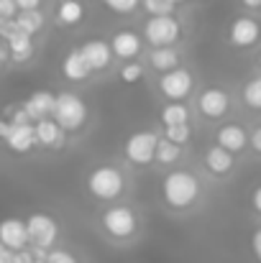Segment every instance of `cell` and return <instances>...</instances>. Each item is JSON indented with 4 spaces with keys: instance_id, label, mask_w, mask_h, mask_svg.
Instances as JSON below:
<instances>
[{
    "instance_id": "obj_1",
    "label": "cell",
    "mask_w": 261,
    "mask_h": 263,
    "mask_svg": "<svg viewBox=\"0 0 261 263\" xmlns=\"http://www.w3.org/2000/svg\"><path fill=\"white\" fill-rule=\"evenodd\" d=\"M202 197V184L189 169H174L162 179V199L169 210H192Z\"/></svg>"
},
{
    "instance_id": "obj_2",
    "label": "cell",
    "mask_w": 261,
    "mask_h": 263,
    "mask_svg": "<svg viewBox=\"0 0 261 263\" xmlns=\"http://www.w3.org/2000/svg\"><path fill=\"white\" fill-rule=\"evenodd\" d=\"M100 230L113 243H131L141 230V217L131 204H110L100 212Z\"/></svg>"
},
{
    "instance_id": "obj_3",
    "label": "cell",
    "mask_w": 261,
    "mask_h": 263,
    "mask_svg": "<svg viewBox=\"0 0 261 263\" xmlns=\"http://www.w3.org/2000/svg\"><path fill=\"white\" fill-rule=\"evenodd\" d=\"M85 184H87L90 197H95L97 202H115V199L123 197L128 179H126V174H123L118 166H113V164H100V166H95V169L87 174Z\"/></svg>"
},
{
    "instance_id": "obj_4",
    "label": "cell",
    "mask_w": 261,
    "mask_h": 263,
    "mask_svg": "<svg viewBox=\"0 0 261 263\" xmlns=\"http://www.w3.org/2000/svg\"><path fill=\"white\" fill-rule=\"evenodd\" d=\"M87 115H90V112H87V102L77 95V92L64 89V92L57 95L51 118L57 120V125H59L64 133H75V130H80V128L87 123Z\"/></svg>"
},
{
    "instance_id": "obj_5",
    "label": "cell",
    "mask_w": 261,
    "mask_h": 263,
    "mask_svg": "<svg viewBox=\"0 0 261 263\" xmlns=\"http://www.w3.org/2000/svg\"><path fill=\"white\" fill-rule=\"evenodd\" d=\"M26 230H28V246L39 251H51L57 248L59 240V222L46 215V212H33L26 217Z\"/></svg>"
},
{
    "instance_id": "obj_6",
    "label": "cell",
    "mask_w": 261,
    "mask_h": 263,
    "mask_svg": "<svg viewBox=\"0 0 261 263\" xmlns=\"http://www.w3.org/2000/svg\"><path fill=\"white\" fill-rule=\"evenodd\" d=\"M182 36V23L174 15H149L144 23V41L151 49L174 46Z\"/></svg>"
},
{
    "instance_id": "obj_7",
    "label": "cell",
    "mask_w": 261,
    "mask_h": 263,
    "mask_svg": "<svg viewBox=\"0 0 261 263\" xmlns=\"http://www.w3.org/2000/svg\"><path fill=\"white\" fill-rule=\"evenodd\" d=\"M162 136H156L154 130H136L133 136H128L126 146H123V156L128 164L133 166H149L154 161L156 154V143Z\"/></svg>"
},
{
    "instance_id": "obj_8",
    "label": "cell",
    "mask_w": 261,
    "mask_h": 263,
    "mask_svg": "<svg viewBox=\"0 0 261 263\" xmlns=\"http://www.w3.org/2000/svg\"><path fill=\"white\" fill-rule=\"evenodd\" d=\"M195 89V77L189 69L184 67H177L172 72H164L159 77V92L162 97H167L169 102H184Z\"/></svg>"
},
{
    "instance_id": "obj_9",
    "label": "cell",
    "mask_w": 261,
    "mask_h": 263,
    "mask_svg": "<svg viewBox=\"0 0 261 263\" xmlns=\"http://www.w3.org/2000/svg\"><path fill=\"white\" fill-rule=\"evenodd\" d=\"M197 110L207 120H220L231 112V95L220 87H207L197 95Z\"/></svg>"
},
{
    "instance_id": "obj_10",
    "label": "cell",
    "mask_w": 261,
    "mask_h": 263,
    "mask_svg": "<svg viewBox=\"0 0 261 263\" xmlns=\"http://www.w3.org/2000/svg\"><path fill=\"white\" fill-rule=\"evenodd\" d=\"M108 44L113 49V57H118L120 62H136L141 57V51H144V36L131 31V28L115 31Z\"/></svg>"
},
{
    "instance_id": "obj_11",
    "label": "cell",
    "mask_w": 261,
    "mask_h": 263,
    "mask_svg": "<svg viewBox=\"0 0 261 263\" xmlns=\"http://www.w3.org/2000/svg\"><path fill=\"white\" fill-rule=\"evenodd\" d=\"M259 39H261V26L259 21L251 18V15H238L231 23V28H228V41L236 49H251Z\"/></svg>"
},
{
    "instance_id": "obj_12",
    "label": "cell",
    "mask_w": 261,
    "mask_h": 263,
    "mask_svg": "<svg viewBox=\"0 0 261 263\" xmlns=\"http://www.w3.org/2000/svg\"><path fill=\"white\" fill-rule=\"evenodd\" d=\"M0 243H3L10 253L28 248L26 220H21V217H5V220H0Z\"/></svg>"
},
{
    "instance_id": "obj_13",
    "label": "cell",
    "mask_w": 261,
    "mask_h": 263,
    "mask_svg": "<svg viewBox=\"0 0 261 263\" xmlns=\"http://www.w3.org/2000/svg\"><path fill=\"white\" fill-rule=\"evenodd\" d=\"M80 51H82L85 62L90 64L92 74H95V72H105V69L110 67V62H113V49H110V44L102 41V39H90V41H85V44L80 46Z\"/></svg>"
},
{
    "instance_id": "obj_14",
    "label": "cell",
    "mask_w": 261,
    "mask_h": 263,
    "mask_svg": "<svg viewBox=\"0 0 261 263\" xmlns=\"http://www.w3.org/2000/svg\"><path fill=\"white\" fill-rule=\"evenodd\" d=\"M54 100H57V95L49 92V89H36L31 97H26V100H23V110H26V115L31 118V123H39V120H44V118H51V112H54Z\"/></svg>"
},
{
    "instance_id": "obj_15",
    "label": "cell",
    "mask_w": 261,
    "mask_h": 263,
    "mask_svg": "<svg viewBox=\"0 0 261 263\" xmlns=\"http://www.w3.org/2000/svg\"><path fill=\"white\" fill-rule=\"evenodd\" d=\"M215 143H218L220 148H225L228 154L236 156V154L246 151V146H249V133H246L241 125H236V123H225V125L218 128Z\"/></svg>"
},
{
    "instance_id": "obj_16",
    "label": "cell",
    "mask_w": 261,
    "mask_h": 263,
    "mask_svg": "<svg viewBox=\"0 0 261 263\" xmlns=\"http://www.w3.org/2000/svg\"><path fill=\"white\" fill-rule=\"evenodd\" d=\"M202 164H205V169L213 176H228L233 172V166H236V156L228 154L225 148H220V146L215 143V146H210V148L205 151Z\"/></svg>"
},
{
    "instance_id": "obj_17",
    "label": "cell",
    "mask_w": 261,
    "mask_h": 263,
    "mask_svg": "<svg viewBox=\"0 0 261 263\" xmlns=\"http://www.w3.org/2000/svg\"><path fill=\"white\" fill-rule=\"evenodd\" d=\"M33 133H36V146H44V148L64 146V130L57 125L54 118H44V120L33 123Z\"/></svg>"
},
{
    "instance_id": "obj_18",
    "label": "cell",
    "mask_w": 261,
    "mask_h": 263,
    "mask_svg": "<svg viewBox=\"0 0 261 263\" xmlns=\"http://www.w3.org/2000/svg\"><path fill=\"white\" fill-rule=\"evenodd\" d=\"M5 146H8L13 154H21V156L31 154V151L36 148L33 123H28V125H13L10 133H8V138H5Z\"/></svg>"
},
{
    "instance_id": "obj_19",
    "label": "cell",
    "mask_w": 261,
    "mask_h": 263,
    "mask_svg": "<svg viewBox=\"0 0 261 263\" xmlns=\"http://www.w3.org/2000/svg\"><path fill=\"white\" fill-rule=\"evenodd\" d=\"M5 44H8V54H10V62H13V64H26V62L33 57V51H36L33 36H26V33L18 31V28L5 39Z\"/></svg>"
},
{
    "instance_id": "obj_20",
    "label": "cell",
    "mask_w": 261,
    "mask_h": 263,
    "mask_svg": "<svg viewBox=\"0 0 261 263\" xmlns=\"http://www.w3.org/2000/svg\"><path fill=\"white\" fill-rule=\"evenodd\" d=\"M62 74H64V80H69V82H85V80H90L92 69H90V64L85 62V57H82L80 49H75V51H69V54L64 57V62H62Z\"/></svg>"
},
{
    "instance_id": "obj_21",
    "label": "cell",
    "mask_w": 261,
    "mask_h": 263,
    "mask_svg": "<svg viewBox=\"0 0 261 263\" xmlns=\"http://www.w3.org/2000/svg\"><path fill=\"white\" fill-rule=\"evenodd\" d=\"M146 62H149L151 69H156L159 74H164V72H172V69L179 67V51L174 46H159V49H151L149 51Z\"/></svg>"
},
{
    "instance_id": "obj_22",
    "label": "cell",
    "mask_w": 261,
    "mask_h": 263,
    "mask_svg": "<svg viewBox=\"0 0 261 263\" xmlns=\"http://www.w3.org/2000/svg\"><path fill=\"white\" fill-rule=\"evenodd\" d=\"M13 21H15V28L23 31L26 36H36L46 26V15L41 13V8L39 10H18V15Z\"/></svg>"
},
{
    "instance_id": "obj_23",
    "label": "cell",
    "mask_w": 261,
    "mask_h": 263,
    "mask_svg": "<svg viewBox=\"0 0 261 263\" xmlns=\"http://www.w3.org/2000/svg\"><path fill=\"white\" fill-rule=\"evenodd\" d=\"M85 18V3L82 0H62L57 8V23L59 26H77Z\"/></svg>"
},
{
    "instance_id": "obj_24",
    "label": "cell",
    "mask_w": 261,
    "mask_h": 263,
    "mask_svg": "<svg viewBox=\"0 0 261 263\" xmlns=\"http://www.w3.org/2000/svg\"><path fill=\"white\" fill-rule=\"evenodd\" d=\"M159 118H162L164 128H169V125H187L189 123V107L184 102H169V105L162 107Z\"/></svg>"
},
{
    "instance_id": "obj_25",
    "label": "cell",
    "mask_w": 261,
    "mask_h": 263,
    "mask_svg": "<svg viewBox=\"0 0 261 263\" xmlns=\"http://www.w3.org/2000/svg\"><path fill=\"white\" fill-rule=\"evenodd\" d=\"M182 159V146H174L172 141H167V138H159V143H156V154H154V161L156 164H162V166H172Z\"/></svg>"
},
{
    "instance_id": "obj_26",
    "label": "cell",
    "mask_w": 261,
    "mask_h": 263,
    "mask_svg": "<svg viewBox=\"0 0 261 263\" xmlns=\"http://www.w3.org/2000/svg\"><path fill=\"white\" fill-rule=\"evenodd\" d=\"M241 97H243V105H246L249 110H256V112H261V74H259V77H251V80L243 85Z\"/></svg>"
},
{
    "instance_id": "obj_27",
    "label": "cell",
    "mask_w": 261,
    "mask_h": 263,
    "mask_svg": "<svg viewBox=\"0 0 261 263\" xmlns=\"http://www.w3.org/2000/svg\"><path fill=\"white\" fill-rule=\"evenodd\" d=\"M118 77L123 80V85H138L144 80V64L141 62H126L120 67Z\"/></svg>"
},
{
    "instance_id": "obj_28",
    "label": "cell",
    "mask_w": 261,
    "mask_h": 263,
    "mask_svg": "<svg viewBox=\"0 0 261 263\" xmlns=\"http://www.w3.org/2000/svg\"><path fill=\"white\" fill-rule=\"evenodd\" d=\"M141 5L149 15H174L177 0H141Z\"/></svg>"
},
{
    "instance_id": "obj_29",
    "label": "cell",
    "mask_w": 261,
    "mask_h": 263,
    "mask_svg": "<svg viewBox=\"0 0 261 263\" xmlns=\"http://www.w3.org/2000/svg\"><path fill=\"white\" fill-rule=\"evenodd\" d=\"M162 138L172 141L174 146H184L192 138V128H189V123L187 125H169V128H164V136Z\"/></svg>"
},
{
    "instance_id": "obj_30",
    "label": "cell",
    "mask_w": 261,
    "mask_h": 263,
    "mask_svg": "<svg viewBox=\"0 0 261 263\" xmlns=\"http://www.w3.org/2000/svg\"><path fill=\"white\" fill-rule=\"evenodd\" d=\"M102 5L118 15H131L133 10H138L141 0H102Z\"/></svg>"
},
{
    "instance_id": "obj_31",
    "label": "cell",
    "mask_w": 261,
    "mask_h": 263,
    "mask_svg": "<svg viewBox=\"0 0 261 263\" xmlns=\"http://www.w3.org/2000/svg\"><path fill=\"white\" fill-rule=\"evenodd\" d=\"M44 263H80V261L67 248H51V251H46V261Z\"/></svg>"
},
{
    "instance_id": "obj_32",
    "label": "cell",
    "mask_w": 261,
    "mask_h": 263,
    "mask_svg": "<svg viewBox=\"0 0 261 263\" xmlns=\"http://www.w3.org/2000/svg\"><path fill=\"white\" fill-rule=\"evenodd\" d=\"M8 120H10L13 125H28V123H31V118L26 115L23 105H18V107H10V110H8Z\"/></svg>"
},
{
    "instance_id": "obj_33",
    "label": "cell",
    "mask_w": 261,
    "mask_h": 263,
    "mask_svg": "<svg viewBox=\"0 0 261 263\" xmlns=\"http://www.w3.org/2000/svg\"><path fill=\"white\" fill-rule=\"evenodd\" d=\"M18 15L15 0H0V21H13Z\"/></svg>"
},
{
    "instance_id": "obj_34",
    "label": "cell",
    "mask_w": 261,
    "mask_h": 263,
    "mask_svg": "<svg viewBox=\"0 0 261 263\" xmlns=\"http://www.w3.org/2000/svg\"><path fill=\"white\" fill-rule=\"evenodd\" d=\"M10 263H36L33 261V251L31 248H23V251L10 253Z\"/></svg>"
},
{
    "instance_id": "obj_35",
    "label": "cell",
    "mask_w": 261,
    "mask_h": 263,
    "mask_svg": "<svg viewBox=\"0 0 261 263\" xmlns=\"http://www.w3.org/2000/svg\"><path fill=\"white\" fill-rule=\"evenodd\" d=\"M249 146H251V151H254V154H259L261 156V125L251 130V136H249Z\"/></svg>"
},
{
    "instance_id": "obj_36",
    "label": "cell",
    "mask_w": 261,
    "mask_h": 263,
    "mask_svg": "<svg viewBox=\"0 0 261 263\" xmlns=\"http://www.w3.org/2000/svg\"><path fill=\"white\" fill-rule=\"evenodd\" d=\"M44 0H15L18 10H39Z\"/></svg>"
},
{
    "instance_id": "obj_37",
    "label": "cell",
    "mask_w": 261,
    "mask_h": 263,
    "mask_svg": "<svg viewBox=\"0 0 261 263\" xmlns=\"http://www.w3.org/2000/svg\"><path fill=\"white\" fill-rule=\"evenodd\" d=\"M251 248H254V256H256L261 263V228L254 233V238H251Z\"/></svg>"
},
{
    "instance_id": "obj_38",
    "label": "cell",
    "mask_w": 261,
    "mask_h": 263,
    "mask_svg": "<svg viewBox=\"0 0 261 263\" xmlns=\"http://www.w3.org/2000/svg\"><path fill=\"white\" fill-rule=\"evenodd\" d=\"M10 128H13V123H10L8 118H0V141H5V138H8Z\"/></svg>"
},
{
    "instance_id": "obj_39",
    "label": "cell",
    "mask_w": 261,
    "mask_h": 263,
    "mask_svg": "<svg viewBox=\"0 0 261 263\" xmlns=\"http://www.w3.org/2000/svg\"><path fill=\"white\" fill-rule=\"evenodd\" d=\"M251 207L261 215V186H256V189H254V194H251Z\"/></svg>"
},
{
    "instance_id": "obj_40",
    "label": "cell",
    "mask_w": 261,
    "mask_h": 263,
    "mask_svg": "<svg viewBox=\"0 0 261 263\" xmlns=\"http://www.w3.org/2000/svg\"><path fill=\"white\" fill-rule=\"evenodd\" d=\"M5 62H10V54H8V44H5V39H0V64H5Z\"/></svg>"
},
{
    "instance_id": "obj_41",
    "label": "cell",
    "mask_w": 261,
    "mask_h": 263,
    "mask_svg": "<svg viewBox=\"0 0 261 263\" xmlns=\"http://www.w3.org/2000/svg\"><path fill=\"white\" fill-rule=\"evenodd\" d=\"M241 5H243V8H249V10H259L261 0H241Z\"/></svg>"
},
{
    "instance_id": "obj_42",
    "label": "cell",
    "mask_w": 261,
    "mask_h": 263,
    "mask_svg": "<svg viewBox=\"0 0 261 263\" xmlns=\"http://www.w3.org/2000/svg\"><path fill=\"white\" fill-rule=\"evenodd\" d=\"M0 263H10V251L0 243Z\"/></svg>"
},
{
    "instance_id": "obj_43",
    "label": "cell",
    "mask_w": 261,
    "mask_h": 263,
    "mask_svg": "<svg viewBox=\"0 0 261 263\" xmlns=\"http://www.w3.org/2000/svg\"><path fill=\"white\" fill-rule=\"evenodd\" d=\"M259 69H261V54H259Z\"/></svg>"
}]
</instances>
